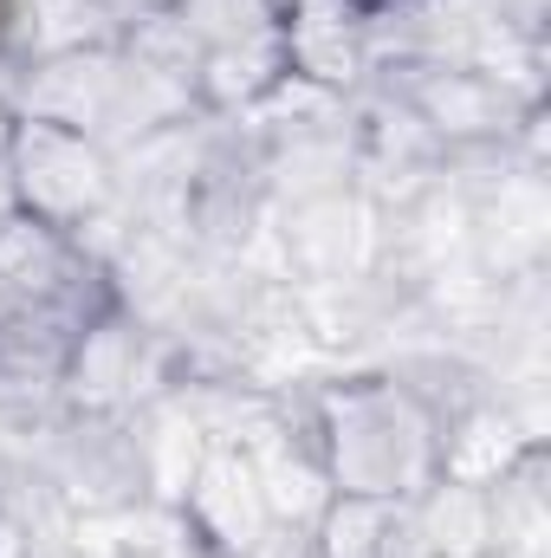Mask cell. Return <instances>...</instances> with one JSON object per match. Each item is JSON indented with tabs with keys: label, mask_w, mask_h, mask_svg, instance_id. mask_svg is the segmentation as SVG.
I'll list each match as a JSON object with an SVG mask.
<instances>
[{
	"label": "cell",
	"mask_w": 551,
	"mask_h": 558,
	"mask_svg": "<svg viewBox=\"0 0 551 558\" xmlns=\"http://www.w3.org/2000/svg\"><path fill=\"white\" fill-rule=\"evenodd\" d=\"M311 422L331 494H370L409 507L421 487L441 481V422L390 384L377 364L318 371L311 377Z\"/></svg>",
	"instance_id": "1"
},
{
	"label": "cell",
	"mask_w": 551,
	"mask_h": 558,
	"mask_svg": "<svg viewBox=\"0 0 551 558\" xmlns=\"http://www.w3.org/2000/svg\"><path fill=\"white\" fill-rule=\"evenodd\" d=\"M52 494L65 500L72 520H111L131 513L137 500H149L143 487V454H137V428L131 416H78L59 410L33 435Z\"/></svg>",
	"instance_id": "2"
},
{
	"label": "cell",
	"mask_w": 551,
	"mask_h": 558,
	"mask_svg": "<svg viewBox=\"0 0 551 558\" xmlns=\"http://www.w3.org/2000/svg\"><path fill=\"white\" fill-rule=\"evenodd\" d=\"M370 85L390 92V98H403L415 118H421V131L441 143L448 156L513 143L519 118L532 111L519 92H506L500 78H487V72H474V65H461V59H434V65H383V72H370ZM539 105H546V98H539Z\"/></svg>",
	"instance_id": "3"
},
{
	"label": "cell",
	"mask_w": 551,
	"mask_h": 558,
	"mask_svg": "<svg viewBox=\"0 0 551 558\" xmlns=\"http://www.w3.org/2000/svg\"><path fill=\"white\" fill-rule=\"evenodd\" d=\"M7 169L20 189V208L33 221L52 228H85L91 215H105L118 202V156L85 131H59V124H20L7 137Z\"/></svg>",
	"instance_id": "4"
},
{
	"label": "cell",
	"mask_w": 551,
	"mask_h": 558,
	"mask_svg": "<svg viewBox=\"0 0 551 558\" xmlns=\"http://www.w3.org/2000/svg\"><path fill=\"white\" fill-rule=\"evenodd\" d=\"M175 377V351L169 338H156L137 325L124 305H111L105 318H91L72 338L65 377H59V403L78 416H131L149 397H162Z\"/></svg>",
	"instance_id": "5"
},
{
	"label": "cell",
	"mask_w": 551,
	"mask_h": 558,
	"mask_svg": "<svg viewBox=\"0 0 551 558\" xmlns=\"http://www.w3.org/2000/svg\"><path fill=\"white\" fill-rule=\"evenodd\" d=\"M370 247H377V208L357 189L273 202V215H267V267L298 286L364 274Z\"/></svg>",
	"instance_id": "6"
},
{
	"label": "cell",
	"mask_w": 551,
	"mask_h": 558,
	"mask_svg": "<svg viewBox=\"0 0 551 558\" xmlns=\"http://www.w3.org/2000/svg\"><path fill=\"white\" fill-rule=\"evenodd\" d=\"M111 92H118V46H91V52H59V59L20 65L0 105L20 124H59V131L98 137Z\"/></svg>",
	"instance_id": "7"
},
{
	"label": "cell",
	"mask_w": 551,
	"mask_h": 558,
	"mask_svg": "<svg viewBox=\"0 0 551 558\" xmlns=\"http://www.w3.org/2000/svg\"><path fill=\"white\" fill-rule=\"evenodd\" d=\"M285 72L357 98L370 85V13L357 0H292L279 20Z\"/></svg>",
	"instance_id": "8"
},
{
	"label": "cell",
	"mask_w": 551,
	"mask_h": 558,
	"mask_svg": "<svg viewBox=\"0 0 551 558\" xmlns=\"http://www.w3.org/2000/svg\"><path fill=\"white\" fill-rule=\"evenodd\" d=\"M175 507L188 513V526L208 539L215 558H254L279 533L273 513H267V494H260V481L247 468V454L221 448V441L201 454V468H195V481L182 487Z\"/></svg>",
	"instance_id": "9"
},
{
	"label": "cell",
	"mask_w": 551,
	"mask_h": 558,
	"mask_svg": "<svg viewBox=\"0 0 551 558\" xmlns=\"http://www.w3.org/2000/svg\"><path fill=\"white\" fill-rule=\"evenodd\" d=\"M409 526L428 546V558H493L500 553V520L487 481H454L441 474L409 500Z\"/></svg>",
	"instance_id": "10"
},
{
	"label": "cell",
	"mask_w": 551,
	"mask_h": 558,
	"mask_svg": "<svg viewBox=\"0 0 551 558\" xmlns=\"http://www.w3.org/2000/svg\"><path fill=\"white\" fill-rule=\"evenodd\" d=\"M279 78H285V46H279V33L241 39V46H201V65H195V111H201V118H247Z\"/></svg>",
	"instance_id": "11"
},
{
	"label": "cell",
	"mask_w": 551,
	"mask_h": 558,
	"mask_svg": "<svg viewBox=\"0 0 551 558\" xmlns=\"http://www.w3.org/2000/svg\"><path fill=\"white\" fill-rule=\"evenodd\" d=\"M131 428H137V454H143V487H149V500H182V487L195 481V468H201V454L215 448L208 435H201V422L188 416L169 390L162 397H149L143 410H131Z\"/></svg>",
	"instance_id": "12"
},
{
	"label": "cell",
	"mask_w": 551,
	"mask_h": 558,
	"mask_svg": "<svg viewBox=\"0 0 551 558\" xmlns=\"http://www.w3.org/2000/svg\"><path fill=\"white\" fill-rule=\"evenodd\" d=\"M396 526V500H370V494H331L318 507V520L305 526L311 558H383Z\"/></svg>",
	"instance_id": "13"
},
{
	"label": "cell",
	"mask_w": 551,
	"mask_h": 558,
	"mask_svg": "<svg viewBox=\"0 0 551 558\" xmlns=\"http://www.w3.org/2000/svg\"><path fill=\"white\" fill-rule=\"evenodd\" d=\"M105 539H111V558H215L208 539L188 526V513L169 500H137L131 513H111Z\"/></svg>",
	"instance_id": "14"
},
{
	"label": "cell",
	"mask_w": 551,
	"mask_h": 558,
	"mask_svg": "<svg viewBox=\"0 0 551 558\" xmlns=\"http://www.w3.org/2000/svg\"><path fill=\"white\" fill-rule=\"evenodd\" d=\"M292 0H175L169 13L182 20V33L195 46H241V39H267L279 33Z\"/></svg>",
	"instance_id": "15"
},
{
	"label": "cell",
	"mask_w": 551,
	"mask_h": 558,
	"mask_svg": "<svg viewBox=\"0 0 551 558\" xmlns=\"http://www.w3.org/2000/svg\"><path fill=\"white\" fill-rule=\"evenodd\" d=\"M0 558H39L33 533H26L20 520H7V513H0Z\"/></svg>",
	"instance_id": "16"
},
{
	"label": "cell",
	"mask_w": 551,
	"mask_h": 558,
	"mask_svg": "<svg viewBox=\"0 0 551 558\" xmlns=\"http://www.w3.org/2000/svg\"><path fill=\"white\" fill-rule=\"evenodd\" d=\"M26 208H20V189H13V169H7V149H0V228H13Z\"/></svg>",
	"instance_id": "17"
},
{
	"label": "cell",
	"mask_w": 551,
	"mask_h": 558,
	"mask_svg": "<svg viewBox=\"0 0 551 558\" xmlns=\"http://www.w3.org/2000/svg\"><path fill=\"white\" fill-rule=\"evenodd\" d=\"M111 7H118V13H124V20H131V13H169V7H175V0H111Z\"/></svg>",
	"instance_id": "18"
},
{
	"label": "cell",
	"mask_w": 551,
	"mask_h": 558,
	"mask_svg": "<svg viewBox=\"0 0 551 558\" xmlns=\"http://www.w3.org/2000/svg\"><path fill=\"white\" fill-rule=\"evenodd\" d=\"M7 137H13V111L0 105V149H7Z\"/></svg>",
	"instance_id": "19"
},
{
	"label": "cell",
	"mask_w": 551,
	"mask_h": 558,
	"mask_svg": "<svg viewBox=\"0 0 551 558\" xmlns=\"http://www.w3.org/2000/svg\"><path fill=\"white\" fill-rule=\"evenodd\" d=\"M357 7H364V13H370V7H383V0H357Z\"/></svg>",
	"instance_id": "20"
},
{
	"label": "cell",
	"mask_w": 551,
	"mask_h": 558,
	"mask_svg": "<svg viewBox=\"0 0 551 558\" xmlns=\"http://www.w3.org/2000/svg\"><path fill=\"white\" fill-rule=\"evenodd\" d=\"M78 558H111V553H78Z\"/></svg>",
	"instance_id": "21"
}]
</instances>
